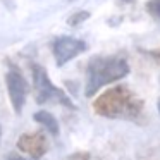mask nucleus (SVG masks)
Instances as JSON below:
<instances>
[{"label": "nucleus", "instance_id": "14", "mask_svg": "<svg viewBox=\"0 0 160 160\" xmlns=\"http://www.w3.org/2000/svg\"><path fill=\"white\" fill-rule=\"evenodd\" d=\"M158 110H160V102H158Z\"/></svg>", "mask_w": 160, "mask_h": 160}, {"label": "nucleus", "instance_id": "9", "mask_svg": "<svg viewBox=\"0 0 160 160\" xmlns=\"http://www.w3.org/2000/svg\"><path fill=\"white\" fill-rule=\"evenodd\" d=\"M145 7L153 19H160V0H148Z\"/></svg>", "mask_w": 160, "mask_h": 160}, {"label": "nucleus", "instance_id": "3", "mask_svg": "<svg viewBox=\"0 0 160 160\" xmlns=\"http://www.w3.org/2000/svg\"><path fill=\"white\" fill-rule=\"evenodd\" d=\"M31 74H33V88H35V100L36 103H60L67 108H76L67 93L50 81L48 72L45 67L38 64H31Z\"/></svg>", "mask_w": 160, "mask_h": 160}, {"label": "nucleus", "instance_id": "7", "mask_svg": "<svg viewBox=\"0 0 160 160\" xmlns=\"http://www.w3.org/2000/svg\"><path fill=\"white\" fill-rule=\"evenodd\" d=\"M35 121L38 122V124H42L52 136H59V132H60L59 122H57V119L53 117L50 112H47V110H38V112L35 114Z\"/></svg>", "mask_w": 160, "mask_h": 160}, {"label": "nucleus", "instance_id": "4", "mask_svg": "<svg viewBox=\"0 0 160 160\" xmlns=\"http://www.w3.org/2000/svg\"><path fill=\"white\" fill-rule=\"evenodd\" d=\"M5 84H7V91H9L12 108H14L16 114H21L22 107L26 103V98H28V93H29L28 81L24 79V76L18 69H11L5 74Z\"/></svg>", "mask_w": 160, "mask_h": 160}, {"label": "nucleus", "instance_id": "6", "mask_svg": "<svg viewBox=\"0 0 160 160\" xmlns=\"http://www.w3.org/2000/svg\"><path fill=\"white\" fill-rule=\"evenodd\" d=\"M18 150L22 153L29 155L33 160H38L48 152V141L43 131H35V132H24L19 136L18 143H16Z\"/></svg>", "mask_w": 160, "mask_h": 160}, {"label": "nucleus", "instance_id": "13", "mask_svg": "<svg viewBox=\"0 0 160 160\" xmlns=\"http://www.w3.org/2000/svg\"><path fill=\"white\" fill-rule=\"evenodd\" d=\"M119 2H121V4H132L134 0H119Z\"/></svg>", "mask_w": 160, "mask_h": 160}, {"label": "nucleus", "instance_id": "1", "mask_svg": "<svg viewBox=\"0 0 160 160\" xmlns=\"http://www.w3.org/2000/svg\"><path fill=\"white\" fill-rule=\"evenodd\" d=\"M143 108H145V102L122 84L108 88L93 102L95 114L107 119H138Z\"/></svg>", "mask_w": 160, "mask_h": 160}, {"label": "nucleus", "instance_id": "5", "mask_svg": "<svg viewBox=\"0 0 160 160\" xmlns=\"http://www.w3.org/2000/svg\"><path fill=\"white\" fill-rule=\"evenodd\" d=\"M53 57H55V62L59 67L66 66L69 60L76 59L78 55L84 53L88 50V45L83 40L72 38V36H60L53 42Z\"/></svg>", "mask_w": 160, "mask_h": 160}, {"label": "nucleus", "instance_id": "2", "mask_svg": "<svg viewBox=\"0 0 160 160\" xmlns=\"http://www.w3.org/2000/svg\"><path fill=\"white\" fill-rule=\"evenodd\" d=\"M129 74V64L122 57H93L86 66L84 95L93 97L100 88L119 81Z\"/></svg>", "mask_w": 160, "mask_h": 160}, {"label": "nucleus", "instance_id": "15", "mask_svg": "<svg viewBox=\"0 0 160 160\" xmlns=\"http://www.w3.org/2000/svg\"><path fill=\"white\" fill-rule=\"evenodd\" d=\"M0 134H2V129H0Z\"/></svg>", "mask_w": 160, "mask_h": 160}, {"label": "nucleus", "instance_id": "8", "mask_svg": "<svg viewBox=\"0 0 160 160\" xmlns=\"http://www.w3.org/2000/svg\"><path fill=\"white\" fill-rule=\"evenodd\" d=\"M90 19V12L88 11H78L74 12V14H71L69 18H67V24L72 26V28H76V26L83 24L84 21H88Z\"/></svg>", "mask_w": 160, "mask_h": 160}, {"label": "nucleus", "instance_id": "12", "mask_svg": "<svg viewBox=\"0 0 160 160\" xmlns=\"http://www.w3.org/2000/svg\"><path fill=\"white\" fill-rule=\"evenodd\" d=\"M150 55L153 57V59H157L160 62V50H153V52H150Z\"/></svg>", "mask_w": 160, "mask_h": 160}, {"label": "nucleus", "instance_id": "10", "mask_svg": "<svg viewBox=\"0 0 160 160\" xmlns=\"http://www.w3.org/2000/svg\"><path fill=\"white\" fill-rule=\"evenodd\" d=\"M66 160H90V153L88 152H76L72 155H69Z\"/></svg>", "mask_w": 160, "mask_h": 160}, {"label": "nucleus", "instance_id": "11", "mask_svg": "<svg viewBox=\"0 0 160 160\" xmlns=\"http://www.w3.org/2000/svg\"><path fill=\"white\" fill-rule=\"evenodd\" d=\"M7 160H26V158H22L21 155H18V153H11V155L7 157Z\"/></svg>", "mask_w": 160, "mask_h": 160}]
</instances>
